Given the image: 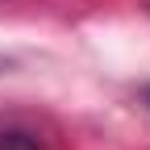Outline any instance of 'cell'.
<instances>
[{
    "label": "cell",
    "mask_w": 150,
    "mask_h": 150,
    "mask_svg": "<svg viewBox=\"0 0 150 150\" xmlns=\"http://www.w3.org/2000/svg\"><path fill=\"white\" fill-rule=\"evenodd\" d=\"M146 104H150V88H146Z\"/></svg>",
    "instance_id": "cell-1"
}]
</instances>
